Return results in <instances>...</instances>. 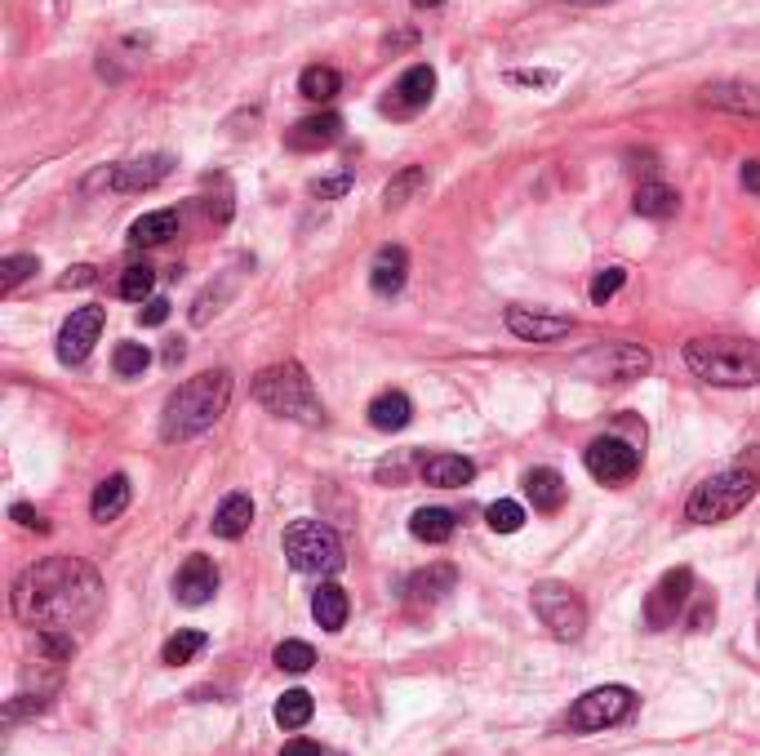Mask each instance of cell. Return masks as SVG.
<instances>
[{"instance_id": "cell-1", "label": "cell", "mask_w": 760, "mask_h": 756, "mask_svg": "<svg viewBox=\"0 0 760 756\" xmlns=\"http://www.w3.org/2000/svg\"><path fill=\"white\" fill-rule=\"evenodd\" d=\"M98 609H103V583L94 566L77 557H49L14 583V614L40 632V641L54 654H72L77 632L94 624Z\"/></svg>"}, {"instance_id": "cell-2", "label": "cell", "mask_w": 760, "mask_h": 756, "mask_svg": "<svg viewBox=\"0 0 760 756\" xmlns=\"http://www.w3.org/2000/svg\"><path fill=\"white\" fill-rule=\"evenodd\" d=\"M227 400H232V374H227V370H204V374L187 379V383L165 400L161 437H165V441H191V437H200V432H210V428L227 415Z\"/></svg>"}, {"instance_id": "cell-3", "label": "cell", "mask_w": 760, "mask_h": 756, "mask_svg": "<svg viewBox=\"0 0 760 756\" xmlns=\"http://www.w3.org/2000/svg\"><path fill=\"white\" fill-rule=\"evenodd\" d=\"M685 365L716 387H756L760 383V342L751 338H694L685 342Z\"/></svg>"}, {"instance_id": "cell-4", "label": "cell", "mask_w": 760, "mask_h": 756, "mask_svg": "<svg viewBox=\"0 0 760 756\" xmlns=\"http://www.w3.org/2000/svg\"><path fill=\"white\" fill-rule=\"evenodd\" d=\"M254 400L262 409H271V415H281V419H294V423H325V405L307 379V370L299 361H281V365H267L258 379H254Z\"/></svg>"}, {"instance_id": "cell-5", "label": "cell", "mask_w": 760, "mask_h": 756, "mask_svg": "<svg viewBox=\"0 0 760 756\" xmlns=\"http://www.w3.org/2000/svg\"><path fill=\"white\" fill-rule=\"evenodd\" d=\"M756 495V472L747 467H725L716 476H708L703 486L689 495L685 503V516L689 521H699V525H721L729 516H738Z\"/></svg>"}, {"instance_id": "cell-6", "label": "cell", "mask_w": 760, "mask_h": 756, "mask_svg": "<svg viewBox=\"0 0 760 756\" xmlns=\"http://www.w3.org/2000/svg\"><path fill=\"white\" fill-rule=\"evenodd\" d=\"M285 557L299 574H338L342 543L325 521H294L285 530Z\"/></svg>"}, {"instance_id": "cell-7", "label": "cell", "mask_w": 760, "mask_h": 756, "mask_svg": "<svg viewBox=\"0 0 760 756\" xmlns=\"http://www.w3.org/2000/svg\"><path fill=\"white\" fill-rule=\"evenodd\" d=\"M534 614L542 618V628L557 641H578L587 628V609H583L578 592L570 583H557V579L534 588Z\"/></svg>"}, {"instance_id": "cell-8", "label": "cell", "mask_w": 760, "mask_h": 756, "mask_svg": "<svg viewBox=\"0 0 760 756\" xmlns=\"http://www.w3.org/2000/svg\"><path fill=\"white\" fill-rule=\"evenodd\" d=\"M574 370L592 383H632L650 370V352L641 342H596L592 352L574 361Z\"/></svg>"}, {"instance_id": "cell-9", "label": "cell", "mask_w": 760, "mask_h": 756, "mask_svg": "<svg viewBox=\"0 0 760 756\" xmlns=\"http://www.w3.org/2000/svg\"><path fill=\"white\" fill-rule=\"evenodd\" d=\"M636 708V695L628 685H600V690H587L574 708H570V730L578 734H592V730H605V725H618L628 721Z\"/></svg>"}, {"instance_id": "cell-10", "label": "cell", "mask_w": 760, "mask_h": 756, "mask_svg": "<svg viewBox=\"0 0 760 756\" xmlns=\"http://www.w3.org/2000/svg\"><path fill=\"white\" fill-rule=\"evenodd\" d=\"M583 463L596 480H605V486H623V480H632L636 467H641V450L623 437H596L583 450Z\"/></svg>"}, {"instance_id": "cell-11", "label": "cell", "mask_w": 760, "mask_h": 756, "mask_svg": "<svg viewBox=\"0 0 760 756\" xmlns=\"http://www.w3.org/2000/svg\"><path fill=\"white\" fill-rule=\"evenodd\" d=\"M689 596H694V570H667L658 583H654V592L645 596V624L654 628V632H663V628H671L676 618H680V609L689 605Z\"/></svg>"}, {"instance_id": "cell-12", "label": "cell", "mask_w": 760, "mask_h": 756, "mask_svg": "<svg viewBox=\"0 0 760 756\" xmlns=\"http://www.w3.org/2000/svg\"><path fill=\"white\" fill-rule=\"evenodd\" d=\"M103 334V307H77L58 329V361L62 365H81L90 357V348Z\"/></svg>"}, {"instance_id": "cell-13", "label": "cell", "mask_w": 760, "mask_h": 756, "mask_svg": "<svg viewBox=\"0 0 760 756\" xmlns=\"http://www.w3.org/2000/svg\"><path fill=\"white\" fill-rule=\"evenodd\" d=\"M507 329L525 342H557L574 329V316L561 312H538V307H512L507 312Z\"/></svg>"}, {"instance_id": "cell-14", "label": "cell", "mask_w": 760, "mask_h": 756, "mask_svg": "<svg viewBox=\"0 0 760 756\" xmlns=\"http://www.w3.org/2000/svg\"><path fill=\"white\" fill-rule=\"evenodd\" d=\"M174 170V156H148V161H129V165H112L103 170L94 183H107L116 191H143V187H156L161 178H169Z\"/></svg>"}, {"instance_id": "cell-15", "label": "cell", "mask_w": 760, "mask_h": 756, "mask_svg": "<svg viewBox=\"0 0 760 756\" xmlns=\"http://www.w3.org/2000/svg\"><path fill=\"white\" fill-rule=\"evenodd\" d=\"M432 94H436V72H432L428 62H413L409 72L396 81V90H391V98H387V112H396V116H413L419 107L432 103Z\"/></svg>"}, {"instance_id": "cell-16", "label": "cell", "mask_w": 760, "mask_h": 756, "mask_svg": "<svg viewBox=\"0 0 760 756\" xmlns=\"http://www.w3.org/2000/svg\"><path fill=\"white\" fill-rule=\"evenodd\" d=\"M214 592H219V570H214V561H210V557H187L183 570L174 574V596H178L183 605H204Z\"/></svg>"}, {"instance_id": "cell-17", "label": "cell", "mask_w": 760, "mask_h": 756, "mask_svg": "<svg viewBox=\"0 0 760 756\" xmlns=\"http://www.w3.org/2000/svg\"><path fill=\"white\" fill-rule=\"evenodd\" d=\"M338 133H342V116L338 112H316V116H303L294 129H290V148L294 152H320L329 143H338Z\"/></svg>"}, {"instance_id": "cell-18", "label": "cell", "mask_w": 760, "mask_h": 756, "mask_svg": "<svg viewBox=\"0 0 760 756\" xmlns=\"http://www.w3.org/2000/svg\"><path fill=\"white\" fill-rule=\"evenodd\" d=\"M703 103L716 112H734V116H760V90L743 85V81H716L703 90Z\"/></svg>"}, {"instance_id": "cell-19", "label": "cell", "mask_w": 760, "mask_h": 756, "mask_svg": "<svg viewBox=\"0 0 760 756\" xmlns=\"http://www.w3.org/2000/svg\"><path fill=\"white\" fill-rule=\"evenodd\" d=\"M525 495H529L534 512H561L570 486L557 467H534V472H525Z\"/></svg>"}, {"instance_id": "cell-20", "label": "cell", "mask_w": 760, "mask_h": 756, "mask_svg": "<svg viewBox=\"0 0 760 756\" xmlns=\"http://www.w3.org/2000/svg\"><path fill=\"white\" fill-rule=\"evenodd\" d=\"M405 277H409V254H405L400 245H383V249L374 254V263H370V286H374V294H400Z\"/></svg>"}, {"instance_id": "cell-21", "label": "cell", "mask_w": 760, "mask_h": 756, "mask_svg": "<svg viewBox=\"0 0 760 756\" xmlns=\"http://www.w3.org/2000/svg\"><path fill=\"white\" fill-rule=\"evenodd\" d=\"M471 476H476V463L463 458V454H432L423 463V480H428V486H436V490H458V486H467Z\"/></svg>"}, {"instance_id": "cell-22", "label": "cell", "mask_w": 760, "mask_h": 756, "mask_svg": "<svg viewBox=\"0 0 760 756\" xmlns=\"http://www.w3.org/2000/svg\"><path fill=\"white\" fill-rule=\"evenodd\" d=\"M409 419H413V405L405 392H378L370 400V423L378 432H400V428H409Z\"/></svg>"}, {"instance_id": "cell-23", "label": "cell", "mask_w": 760, "mask_h": 756, "mask_svg": "<svg viewBox=\"0 0 760 756\" xmlns=\"http://www.w3.org/2000/svg\"><path fill=\"white\" fill-rule=\"evenodd\" d=\"M254 525V499L249 495H227L214 512V534L219 538H241Z\"/></svg>"}, {"instance_id": "cell-24", "label": "cell", "mask_w": 760, "mask_h": 756, "mask_svg": "<svg viewBox=\"0 0 760 756\" xmlns=\"http://www.w3.org/2000/svg\"><path fill=\"white\" fill-rule=\"evenodd\" d=\"M312 618L325 632H338L342 624H348V592H342L338 583H320V592L312 596Z\"/></svg>"}, {"instance_id": "cell-25", "label": "cell", "mask_w": 760, "mask_h": 756, "mask_svg": "<svg viewBox=\"0 0 760 756\" xmlns=\"http://www.w3.org/2000/svg\"><path fill=\"white\" fill-rule=\"evenodd\" d=\"M125 508H129V480H125V476L116 472V476H107L103 486L94 490V499H90V512H94V521H103V525H107V521H116V516H120Z\"/></svg>"}, {"instance_id": "cell-26", "label": "cell", "mask_w": 760, "mask_h": 756, "mask_svg": "<svg viewBox=\"0 0 760 756\" xmlns=\"http://www.w3.org/2000/svg\"><path fill=\"white\" fill-rule=\"evenodd\" d=\"M676 205H680V196H676L667 183H641V187H636V200H632V210H636L641 219H671Z\"/></svg>"}, {"instance_id": "cell-27", "label": "cell", "mask_w": 760, "mask_h": 756, "mask_svg": "<svg viewBox=\"0 0 760 756\" xmlns=\"http://www.w3.org/2000/svg\"><path fill=\"white\" fill-rule=\"evenodd\" d=\"M169 236H178V214L174 210H152V214H143L129 228L133 245H165Z\"/></svg>"}, {"instance_id": "cell-28", "label": "cell", "mask_w": 760, "mask_h": 756, "mask_svg": "<svg viewBox=\"0 0 760 756\" xmlns=\"http://www.w3.org/2000/svg\"><path fill=\"white\" fill-rule=\"evenodd\" d=\"M409 534L423 543H449L454 538V512L445 508H419L409 516Z\"/></svg>"}, {"instance_id": "cell-29", "label": "cell", "mask_w": 760, "mask_h": 756, "mask_svg": "<svg viewBox=\"0 0 760 756\" xmlns=\"http://www.w3.org/2000/svg\"><path fill=\"white\" fill-rule=\"evenodd\" d=\"M409 592L419 605H436L445 592H454V566H428L409 579Z\"/></svg>"}, {"instance_id": "cell-30", "label": "cell", "mask_w": 760, "mask_h": 756, "mask_svg": "<svg viewBox=\"0 0 760 756\" xmlns=\"http://www.w3.org/2000/svg\"><path fill=\"white\" fill-rule=\"evenodd\" d=\"M338 90H342V77L334 72V67H320L316 62V67H307V72L299 77V94L312 98V103H329Z\"/></svg>"}, {"instance_id": "cell-31", "label": "cell", "mask_w": 760, "mask_h": 756, "mask_svg": "<svg viewBox=\"0 0 760 756\" xmlns=\"http://www.w3.org/2000/svg\"><path fill=\"white\" fill-rule=\"evenodd\" d=\"M312 712H316V703L307 690H290V695L276 699V725L281 730H303L312 721Z\"/></svg>"}, {"instance_id": "cell-32", "label": "cell", "mask_w": 760, "mask_h": 756, "mask_svg": "<svg viewBox=\"0 0 760 756\" xmlns=\"http://www.w3.org/2000/svg\"><path fill=\"white\" fill-rule=\"evenodd\" d=\"M428 183V170L423 165H409V170H400L391 183H387V191H383V210H400V205L419 191Z\"/></svg>"}, {"instance_id": "cell-33", "label": "cell", "mask_w": 760, "mask_h": 756, "mask_svg": "<svg viewBox=\"0 0 760 756\" xmlns=\"http://www.w3.org/2000/svg\"><path fill=\"white\" fill-rule=\"evenodd\" d=\"M204 645H210V637L204 632H191V628H183V632H174L169 641H165V650H161V659L169 663V667H178V663H191Z\"/></svg>"}, {"instance_id": "cell-34", "label": "cell", "mask_w": 760, "mask_h": 756, "mask_svg": "<svg viewBox=\"0 0 760 756\" xmlns=\"http://www.w3.org/2000/svg\"><path fill=\"white\" fill-rule=\"evenodd\" d=\"M120 299H133V303H148L152 299V290H156V271L143 263V267H129L125 277H120Z\"/></svg>"}, {"instance_id": "cell-35", "label": "cell", "mask_w": 760, "mask_h": 756, "mask_svg": "<svg viewBox=\"0 0 760 756\" xmlns=\"http://www.w3.org/2000/svg\"><path fill=\"white\" fill-rule=\"evenodd\" d=\"M271 659H276V667H281V672H307L316 663V650L307 641H281Z\"/></svg>"}, {"instance_id": "cell-36", "label": "cell", "mask_w": 760, "mask_h": 756, "mask_svg": "<svg viewBox=\"0 0 760 756\" xmlns=\"http://www.w3.org/2000/svg\"><path fill=\"white\" fill-rule=\"evenodd\" d=\"M112 365H116L120 379H133V374H143V370L152 365V352L143 348V342H120L116 357H112Z\"/></svg>"}, {"instance_id": "cell-37", "label": "cell", "mask_w": 760, "mask_h": 756, "mask_svg": "<svg viewBox=\"0 0 760 756\" xmlns=\"http://www.w3.org/2000/svg\"><path fill=\"white\" fill-rule=\"evenodd\" d=\"M623 281H628V271L623 267H600L596 277H592V286H587V294H592V303L596 307H605L618 290H623Z\"/></svg>"}, {"instance_id": "cell-38", "label": "cell", "mask_w": 760, "mask_h": 756, "mask_svg": "<svg viewBox=\"0 0 760 756\" xmlns=\"http://www.w3.org/2000/svg\"><path fill=\"white\" fill-rule=\"evenodd\" d=\"M486 521H490V530H494V534H516V530L525 525V508H521V503H512V499H499V503H490Z\"/></svg>"}, {"instance_id": "cell-39", "label": "cell", "mask_w": 760, "mask_h": 756, "mask_svg": "<svg viewBox=\"0 0 760 756\" xmlns=\"http://www.w3.org/2000/svg\"><path fill=\"white\" fill-rule=\"evenodd\" d=\"M36 267H40V263H36V254H10L5 263H0V294H10L19 281H27Z\"/></svg>"}, {"instance_id": "cell-40", "label": "cell", "mask_w": 760, "mask_h": 756, "mask_svg": "<svg viewBox=\"0 0 760 756\" xmlns=\"http://www.w3.org/2000/svg\"><path fill=\"white\" fill-rule=\"evenodd\" d=\"M352 187H356L352 174H334V178H316V183H312V196H316V200H338V196H348Z\"/></svg>"}, {"instance_id": "cell-41", "label": "cell", "mask_w": 760, "mask_h": 756, "mask_svg": "<svg viewBox=\"0 0 760 756\" xmlns=\"http://www.w3.org/2000/svg\"><path fill=\"white\" fill-rule=\"evenodd\" d=\"M169 321V299H148L143 307H138V325H148V329H156V325H165Z\"/></svg>"}, {"instance_id": "cell-42", "label": "cell", "mask_w": 760, "mask_h": 756, "mask_svg": "<svg viewBox=\"0 0 760 756\" xmlns=\"http://www.w3.org/2000/svg\"><path fill=\"white\" fill-rule=\"evenodd\" d=\"M98 281V271L90 267V263H81V267H72V271H67V277L58 281L62 290H85V286H94Z\"/></svg>"}, {"instance_id": "cell-43", "label": "cell", "mask_w": 760, "mask_h": 756, "mask_svg": "<svg viewBox=\"0 0 760 756\" xmlns=\"http://www.w3.org/2000/svg\"><path fill=\"white\" fill-rule=\"evenodd\" d=\"M14 521H19L23 530H40V534L49 530V525H45V516H40V512H32L27 503H19V508H14Z\"/></svg>"}, {"instance_id": "cell-44", "label": "cell", "mask_w": 760, "mask_h": 756, "mask_svg": "<svg viewBox=\"0 0 760 756\" xmlns=\"http://www.w3.org/2000/svg\"><path fill=\"white\" fill-rule=\"evenodd\" d=\"M281 756H320V747H316L312 738H294V743L281 747Z\"/></svg>"}, {"instance_id": "cell-45", "label": "cell", "mask_w": 760, "mask_h": 756, "mask_svg": "<svg viewBox=\"0 0 760 756\" xmlns=\"http://www.w3.org/2000/svg\"><path fill=\"white\" fill-rule=\"evenodd\" d=\"M507 81H516V85H551L557 77H551V72H512Z\"/></svg>"}, {"instance_id": "cell-46", "label": "cell", "mask_w": 760, "mask_h": 756, "mask_svg": "<svg viewBox=\"0 0 760 756\" xmlns=\"http://www.w3.org/2000/svg\"><path fill=\"white\" fill-rule=\"evenodd\" d=\"M743 187L760 191V161H747V165H743Z\"/></svg>"}, {"instance_id": "cell-47", "label": "cell", "mask_w": 760, "mask_h": 756, "mask_svg": "<svg viewBox=\"0 0 760 756\" xmlns=\"http://www.w3.org/2000/svg\"><path fill=\"white\" fill-rule=\"evenodd\" d=\"M183 361V342H169V348H165V365H178Z\"/></svg>"}, {"instance_id": "cell-48", "label": "cell", "mask_w": 760, "mask_h": 756, "mask_svg": "<svg viewBox=\"0 0 760 756\" xmlns=\"http://www.w3.org/2000/svg\"><path fill=\"white\" fill-rule=\"evenodd\" d=\"M436 5H445V0H413V10H436Z\"/></svg>"}]
</instances>
